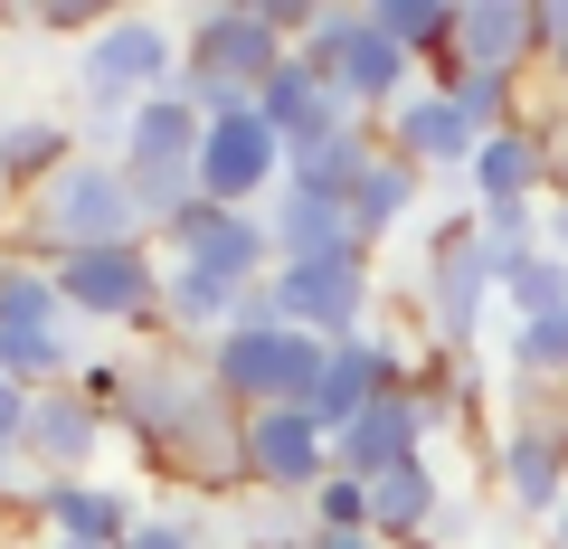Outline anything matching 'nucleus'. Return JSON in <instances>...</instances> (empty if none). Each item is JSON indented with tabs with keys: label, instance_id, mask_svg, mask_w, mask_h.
I'll return each instance as SVG.
<instances>
[{
	"label": "nucleus",
	"instance_id": "25",
	"mask_svg": "<svg viewBox=\"0 0 568 549\" xmlns=\"http://www.w3.org/2000/svg\"><path fill=\"white\" fill-rule=\"evenodd\" d=\"M237 304H246V294L209 285V275H190V265H162V342H181V350H209L227 323H237Z\"/></svg>",
	"mask_w": 568,
	"mask_h": 549
},
{
	"label": "nucleus",
	"instance_id": "21",
	"mask_svg": "<svg viewBox=\"0 0 568 549\" xmlns=\"http://www.w3.org/2000/svg\"><path fill=\"white\" fill-rule=\"evenodd\" d=\"M200 133H209V123L162 85V95H142L133 114H123V152H114V162L123 171H190V162H200Z\"/></svg>",
	"mask_w": 568,
	"mask_h": 549
},
{
	"label": "nucleus",
	"instance_id": "43",
	"mask_svg": "<svg viewBox=\"0 0 568 549\" xmlns=\"http://www.w3.org/2000/svg\"><path fill=\"white\" fill-rule=\"evenodd\" d=\"M493 549H511V540H493Z\"/></svg>",
	"mask_w": 568,
	"mask_h": 549
},
{
	"label": "nucleus",
	"instance_id": "5",
	"mask_svg": "<svg viewBox=\"0 0 568 549\" xmlns=\"http://www.w3.org/2000/svg\"><path fill=\"white\" fill-rule=\"evenodd\" d=\"M58 313L67 323H123L142 350L162 342V256L152 246H95V256H58Z\"/></svg>",
	"mask_w": 568,
	"mask_h": 549
},
{
	"label": "nucleus",
	"instance_id": "11",
	"mask_svg": "<svg viewBox=\"0 0 568 549\" xmlns=\"http://www.w3.org/2000/svg\"><path fill=\"white\" fill-rule=\"evenodd\" d=\"M190 181H200L209 209H265L284 190V143L256 123V104H246V114H227V123H209V133H200Z\"/></svg>",
	"mask_w": 568,
	"mask_h": 549
},
{
	"label": "nucleus",
	"instance_id": "32",
	"mask_svg": "<svg viewBox=\"0 0 568 549\" xmlns=\"http://www.w3.org/2000/svg\"><path fill=\"white\" fill-rule=\"evenodd\" d=\"M123 379H133V350H114V360H85V369H77V398L95 407L104 427H114V407H123Z\"/></svg>",
	"mask_w": 568,
	"mask_h": 549
},
{
	"label": "nucleus",
	"instance_id": "31",
	"mask_svg": "<svg viewBox=\"0 0 568 549\" xmlns=\"http://www.w3.org/2000/svg\"><path fill=\"white\" fill-rule=\"evenodd\" d=\"M304 521H313V530H369V484L332 474V484H323V492L304 502Z\"/></svg>",
	"mask_w": 568,
	"mask_h": 549
},
{
	"label": "nucleus",
	"instance_id": "38",
	"mask_svg": "<svg viewBox=\"0 0 568 549\" xmlns=\"http://www.w3.org/2000/svg\"><path fill=\"white\" fill-rule=\"evenodd\" d=\"M304 549H388V540H369V530H313Z\"/></svg>",
	"mask_w": 568,
	"mask_h": 549
},
{
	"label": "nucleus",
	"instance_id": "20",
	"mask_svg": "<svg viewBox=\"0 0 568 549\" xmlns=\"http://www.w3.org/2000/svg\"><path fill=\"white\" fill-rule=\"evenodd\" d=\"M474 209H511V200H540L549 190V143L530 133V123H511V133H484L474 143V171H465Z\"/></svg>",
	"mask_w": 568,
	"mask_h": 549
},
{
	"label": "nucleus",
	"instance_id": "12",
	"mask_svg": "<svg viewBox=\"0 0 568 549\" xmlns=\"http://www.w3.org/2000/svg\"><path fill=\"white\" fill-rule=\"evenodd\" d=\"M104 446H114V427H104L95 407L77 398V379H67V388H39V398H29L20 465L39 474V484H85V474L104 465Z\"/></svg>",
	"mask_w": 568,
	"mask_h": 549
},
{
	"label": "nucleus",
	"instance_id": "41",
	"mask_svg": "<svg viewBox=\"0 0 568 549\" xmlns=\"http://www.w3.org/2000/svg\"><path fill=\"white\" fill-rule=\"evenodd\" d=\"M29 549H58V540H29Z\"/></svg>",
	"mask_w": 568,
	"mask_h": 549
},
{
	"label": "nucleus",
	"instance_id": "17",
	"mask_svg": "<svg viewBox=\"0 0 568 549\" xmlns=\"http://www.w3.org/2000/svg\"><path fill=\"white\" fill-rule=\"evenodd\" d=\"M342 209H351V246H361V256H379L398 227H417V209H426V171H407L398 152L379 143V162L351 181V200H342Z\"/></svg>",
	"mask_w": 568,
	"mask_h": 549
},
{
	"label": "nucleus",
	"instance_id": "6",
	"mask_svg": "<svg viewBox=\"0 0 568 549\" xmlns=\"http://www.w3.org/2000/svg\"><path fill=\"white\" fill-rule=\"evenodd\" d=\"M152 256H162V265H190V275H209V285H227V294H256L265 275H275L265 209H209V200L190 209L181 227H162Z\"/></svg>",
	"mask_w": 568,
	"mask_h": 549
},
{
	"label": "nucleus",
	"instance_id": "23",
	"mask_svg": "<svg viewBox=\"0 0 568 549\" xmlns=\"http://www.w3.org/2000/svg\"><path fill=\"white\" fill-rule=\"evenodd\" d=\"M379 162V123H342V133H304L284 143V181L294 190H323V200H351V181Z\"/></svg>",
	"mask_w": 568,
	"mask_h": 549
},
{
	"label": "nucleus",
	"instance_id": "26",
	"mask_svg": "<svg viewBox=\"0 0 568 549\" xmlns=\"http://www.w3.org/2000/svg\"><path fill=\"white\" fill-rule=\"evenodd\" d=\"M85 369V350H77V323H29V332H0V379L10 388H67Z\"/></svg>",
	"mask_w": 568,
	"mask_h": 549
},
{
	"label": "nucleus",
	"instance_id": "15",
	"mask_svg": "<svg viewBox=\"0 0 568 549\" xmlns=\"http://www.w3.org/2000/svg\"><path fill=\"white\" fill-rule=\"evenodd\" d=\"M455 67H484V77H540V10L530 0H465L455 10Z\"/></svg>",
	"mask_w": 568,
	"mask_h": 549
},
{
	"label": "nucleus",
	"instance_id": "8",
	"mask_svg": "<svg viewBox=\"0 0 568 549\" xmlns=\"http://www.w3.org/2000/svg\"><path fill=\"white\" fill-rule=\"evenodd\" d=\"M484 484L503 502V521H549L568 502V427L559 417H511L484 455Z\"/></svg>",
	"mask_w": 568,
	"mask_h": 549
},
{
	"label": "nucleus",
	"instance_id": "37",
	"mask_svg": "<svg viewBox=\"0 0 568 549\" xmlns=\"http://www.w3.org/2000/svg\"><path fill=\"white\" fill-rule=\"evenodd\" d=\"M540 246H549V256H568V200L540 209Z\"/></svg>",
	"mask_w": 568,
	"mask_h": 549
},
{
	"label": "nucleus",
	"instance_id": "36",
	"mask_svg": "<svg viewBox=\"0 0 568 549\" xmlns=\"http://www.w3.org/2000/svg\"><path fill=\"white\" fill-rule=\"evenodd\" d=\"M540 10V48H568V0H530Z\"/></svg>",
	"mask_w": 568,
	"mask_h": 549
},
{
	"label": "nucleus",
	"instance_id": "24",
	"mask_svg": "<svg viewBox=\"0 0 568 549\" xmlns=\"http://www.w3.org/2000/svg\"><path fill=\"white\" fill-rule=\"evenodd\" d=\"M332 85H342V95H351V104H361V114H369V123H379V114H388V104H407V95H417V58H407V48H388V39H379V29H369V20H361V39H351V48H342V67H332Z\"/></svg>",
	"mask_w": 568,
	"mask_h": 549
},
{
	"label": "nucleus",
	"instance_id": "18",
	"mask_svg": "<svg viewBox=\"0 0 568 549\" xmlns=\"http://www.w3.org/2000/svg\"><path fill=\"white\" fill-rule=\"evenodd\" d=\"M265 237H275V265L361 256V246H351V209H342V200H323V190H294V181L265 200Z\"/></svg>",
	"mask_w": 568,
	"mask_h": 549
},
{
	"label": "nucleus",
	"instance_id": "39",
	"mask_svg": "<svg viewBox=\"0 0 568 549\" xmlns=\"http://www.w3.org/2000/svg\"><path fill=\"white\" fill-rule=\"evenodd\" d=\"M20 484H29V465H20L10 446H0V511H10V492H20Z\"/></svg>",
	"mask_w": 568,
	"mask_h": 549
},
{
	"label": "nucleus",
	"instance_id": "13",
	"mask_svg": "<svg viewBox=\"0 0 568 549\" xmlns=\"http://www.w3.org/2000/svg\"><path fill=\"white\" fill-rule=\"evenodd\" d=\"M417 455H436V427H426V407L407 398H369L361 417H351L342 436H332V474H351V484H379V474L417 465Z\"/></svg>",
	"mask_w": 568,
	"mask_h": 549
},
{
	"label": "nucleus",
	"instance_id": "16",
	"mask_svg": "<svg viewBox=\"0 0 568 549\" xmlns=\"http://www.w3.org/2000/svg\"><path fill=\"white\" fill-rule=\"evenodd\" d=\"M142 521V502L123 484H104V474H85V484H39V540H77V549H123Z\"/></svg>",
	"mask_w": 568,
	"mask_h": 549
},
{
	"label": "nucleus",
	"instance_id": "7",
	"mask_svg": "<svg viewBox=\"0 0 568 549\" xmlns=\"http://www.w3.org/2000/svg\"><path fill=\"white\" fill-rule=\"evenodd\" d=\"M294 58V48L275 39V29L246 10V0H200L181 20V67L190 77H209V85H237V95H256L275 67Z\"/></svg>",
	"mask_w": 568,
	"mask_h": 549
},
{
	"label": "nucleus",
	"instance_id": "19",
	"mask_svg": "<svg viewBox=\"0 0 568 549\" xmlns=\"http://www.w3.org/2000/svg\"><path fill=\"white\" fill-rule=\"evenodd\" d=\"M67 162H77V123L67 114H0V190L20 209L39 200Z\"/></svg>",
	"mask_w": 568,
	"mask_h": 549
},
{
	"label": "nucleus",
	"instance_id": "14",
	"mask_svg": "<svg viewBox=\"0 0 568 549\" xmlns=\"http://www.w3.org/2000/svg\"><path fill=\"white\" fill-rule=\"evenodd\" d=\"M379 143L398 152L407 171H426V181H436V171H474V143H484V133L455 114V95L417 85L407 104H388V114H379Z\"/></svg>",
	"mask_w": 568,
	"mask_h": 549
},
{
	"label": "nucleus",
	"instance_id": "2",
	"mask_svg": "<svg viewBox=\"0 0 568 549\" xmlns=\"http://www.w3.org/2000/svg\"><path fill=\"white\" fill-rule=\"evenodd\" d=\"M171 67H181V29L162 20V10H104L95 29H85L77 67H67V104H77V152H95V162H114L123 152V114H133L142 95H162Z\"/></svg>",
	"mask_w": 568,
	"mask_h": 549
},
{
	"label": "nucleus",
	"instance_id": "42",
	"mask_svg": "<svg viewBox=\"0 0 568 549\" xmlns=\"http://www.w3.org/2000/svg\"><path fill=\"white\" fill-rule=\"evenodd\" d=\"M0 530H10V511H0Z\"/></svg>",
	"mask_w": 568,
	"mask_h": 549
},
{
	"label": "nucleus",
	"instance_id": "22",
	"mask_svg": "<svg viewBox=\"0 0 568 549\" xmlns=\"http://www.w3.org/2000/svg\"><path fill=\"white\" fill-rule=\"evenodd\" d=\"M436 511H446V474H436V455H417V465H398V474L369 484V540L417 549L426 530H436Z\"/></svg>",
	"mask_w": 568,
	"mask_h": 549
},
{
	"label": "nucleus",
	"instance_id": "29",
	"mask_svg": "<svg viewBox=\"0 0 568 549\" xmlns=\"http://www.w3.org/2000/svg\"><path fill=\"white\" fill-rule=\"evenodd\" d=\"M29 323H67V313H58V275L0 256V332H29Z\"/></svg>",
	"mask_w": 568,
	"mask_h": 549
},
{
	"label": "nucleus",
	"instance_id": "10",
	"mask_svg": "<svg viewBox=\"0 0 568 549\" xmlns=\"http://www.w3.org/2000/svg\"><path fill=\"white\" fill-rule=\"evenodd\" d=\"M417 379V342H398V332H351V342H332V369H323V388H313V427L323 436H342L351 417H361L369 398H398V388Z\"/></svg>",
	"mask_w": 568,
	"mask_h": 549
},
{
	"label": "nucleus",
	"instance_id": "40",
	"mask_svg": "<svg viewBox=\"0 0 568 549\" xmlns=\"http://www.w3.org/2000/svg\"><path fill=\"white\" fill-rule=\"evenodd\" d=\"M10 218H20V200H10V190H0V227H10Z\"/></svg>",
	"mask_w": 568,
	"mask_h": 549
},
{
	"label": "nucleus",
	"instance_id": "34",
	"mask_svg": "<svg viewBox=\"0 0 568 549\" xmlns=\"http://www.w3.org/2000/svg\"><path fill=\"white\" fill-rule=\"evenodd\" d=\"M20 427H29V388L0 379V446H10V455H20Z\"/></svg>",
	"mask_w": 568,
	"mask_h": 549
},
{
	"label": "nucleus",
	"instance_id": "1",
	"mask_svg": "<svg viewBox=\"0 0 568 549\" xmlns=\"http://www.w3.org/2000/svg\"><path fill=\"white\" fill-rule=\"evenodd\" d=\"M114 436L133 446L142 474L181 484L190 502H209V511L246 492V407H227L219 388H209L200 350H181V342L133 350V379H123Z\"/></svg>",
	"mask_w": 568,
	"mask_h": 549
},
{
	"label": "nucleus",
	"instance_id": "4",
	"mask_svg": "<svg viewBox=\"0 0 568 549\" xmlns=\"http://www.w3.org/2000/svg\"><path fill=\"white\" fill-rule=\"evenodd\" d=\"M417 342L426 350H455V360H474L484 350V323H493V285L484 265H474V209L465 218H436L417 237Z\"/></svg>",
	"mask_w": 568,
	"mask_h": 549
},
{
	"label": "nucleus",
	"instance_id": "3",
	"mask_svg": "<svg viewBox=\"0 0 568 549\" xmlns=\"http://www.w3.org/2000/svg\"><path fill=\"white\" fill-rule=\"evenodd\" d=\"M237 323H275V332H313V342H351V332L379 323V275H369V256L275 265V275L237 304Z\"/></svg>",
	"mask_w": 568,
	"mask_h": 549
},
{
	"label": "nucleus",
	"instance_id": "27",
	"mask_svg": "<svg viewBox=\"0 0 568 549\" xmlns=\"http://www.w3.org/2000/svg\"><path fill=\"white\" fill-rule=\"evenodd\" d=\"M540 256V200H511V209H474V265L484 285H503L511 265Z\"/></svg>",
	"mask_w": 568,
	"mask_h": 549
},
{
	"label": "nucleus",
	"instance_id": "33",
	"mask_svg": "<svg viewBox=\"0 0 568 549\" xmlns=\"http://www.w3.org/2000/svg\"><path fill=\"white\" fill-rule=\"evenodd\" d=\"M474 530H484V511H474L465 492H446V511H436V530H426V549H465Z\"/></svg>",
	"mask_w": 568,
	"mask_h": 549
},
{
	"label": "nucleus",
	"instance_id": "30",
	"mask_svg": "<svg viewBox=\"0 0 568 549\" xmlns=\"http://www.w3.org/2000/svg\"><path fill=\"white\" fill-rule=\"evenodd\" d=\"M351 39H361V0H313V29H304V39H294V58H304L313 77H332Z\"/></svg>",
	"mask_w": 568,
	"mask_h": 549
},
{
	"label": "nucleus",
	"instance_id": "35",
	"mask_svg": "<svg viewBox=\"0 0 568 549\" xmlns=\"http://www.w3.org/2000/svg\"><path fill=\"white\" fill-rule=\"evenodd\" d=\"M20 20H29V29H95L77 0H39V10H20Z\"/></svg>",
	"mask_w": 568,
	"mask_h": 549
},
{
	"label": "nucleus",
	"instance_id": "9",
	"mask_svg": "<svg viewBox=\"0 0 568 549\" xmlns=\"http://www.w3.org/2000/svg\"><path fill=\"white\" fill-rule=\"evenodd\" d=\"M323 484H332V436L313 427L304 407H256L246 417V492L304 511Z\"/></svg>",
	"mask_w": 568,
	"mask_h": 549
},
{
	"label": "nucleus",
	"instance_id": "28",
	"mask_svg": "<svg viewBox=\"0 0 568 549\" xmlns=\"http://www.w3.org/2000/svg\"><path fill=\"white\" fill-rule=\"evenodd\" d=\"M493 304L511 313V323H540V313H568V256H530V265H511L503 285H493Z\"/></svg>",
	"mask_w": 568,
	"mask_h": 549
}]
</instances>
